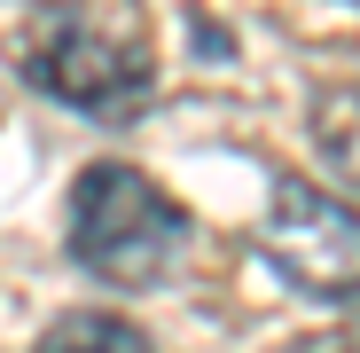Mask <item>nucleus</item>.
I'll list each match as a JSON object with an SVG mask.
<instances>
[{
	"label": "nucleus",
	"mask_w": 360,
	"mask_h": 353,
	"mask_svg": "<svg viewBox=\"0 0 360 353\" xmlns=\"http://www.w3.org/2000/svg\"><path fill=\"white\" fill-rule=\"evenodd\" d=\"M188 252V212H180L141 165L102 157L71 181V259L110 290H157L172 283Z\"/></svg>",
	"instance_id": "1"
},
{
	"label": "nucleus",
	"mask_w": 360,
	"mask_h": 353,
	"mask_svg": "<svg viewBox=\"0 0 360 353\" xmlns=\"http://www.w3.org/2000/svg\"><path fill=\"white\" fill-rule=\"evenodd\" d=\"M24 79L55 102H71L102 126L126 118L157 94V47L126 16H79V8H47L32 47H24Z\"/></svg>",
	"instance_id": "2"
},
{
	"label": "nucleus",
	"mask_w": 360,
	"mask_h": 353,
	"mask_svg": "<svg viewBox=\"0 0 360 353\" xmlns=\"http://www.w3.org/2000/svg\"><path fill=\"white\" fill-rule=\"evenodd\" d=\"M259 244L290 290L360 314V204L352 197L306 181V173H274L266 212H259Z\"/></svg>",
	"instance_id": "3"
},
{
	"label": "nucleus",
	"mask_w": 360,
	"mask_h": 353,
	"mask_svg": "<svg viewBox=\"0 0 360 353\" xmlns=\"http://www.w3.org/2000/svg\"><path fill=\"white\" fill-rule=\"evenodd\" d=\"M314 149L345 189H360V79H337L314 94Z\"/></svg>",
	"instance_id": "4"
},
{
	"label": "nucleus",
	"mask_w": 360,
	"mask_h": 353,
	"mask_svg": "<svg viewBox=\"0 0 360 353\" xmlns=\"http://www.w3.org/2000/svg\"><path fill=\"white\" fill-rule=\"evenodd\" d=\"M32 353H157L134 322H117V314H63V322H47Z\"/></svg>",
	"instance_id": "5"
},
{
	"label": "nucleus",
	"mask_w": 360,
	"mask_h": 353,
	"mask_svg": "<svg viewBox=\"0 0 360 353\" xmlns=\"http://www.w3.org/2000/svg\"><path fill=\"white\" fill-rule=\"evenodd\" d=\"M297 353H360V322H329L314 337H297Z\"/></svg>",
	"instance_id": "6"
}]
</instances>
